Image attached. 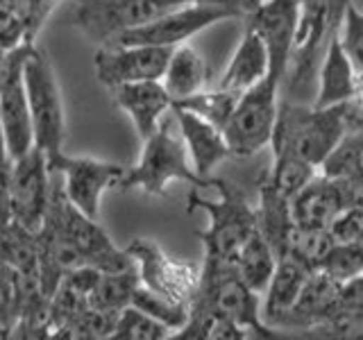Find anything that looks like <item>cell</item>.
<instances>
[{"instance_id": "cell-1", "label": "cell", "mask_w": 363, "mask_h": 340, "mask_svg": "<svg viewBox=\"0 0 363 340\" xmlns=\"http://www.w3.org/2000/svg\"><path fill=\"white\" fill-rule=\"evenodd\" d=\"M345 105L315 107L311 102L279 100L272 130V154H293L320 168L347 132Z\"/></svg>"}, {"instance_id": "cell-2", "label": "cell", "mask_w": 363, "mask_h": 340, "mask_svg": "<svg viewBox=\"0 0 363 340\" xmlns=\"http://www.w3.org/2000/svg\"><path fill=\"white\" fill-rule=\"evenodd\" d=\"M350 0H300V18L295 30L286 75L281 89L286 100L304 102L309 91H315V75L327 45L336 37L340 18Z\"/></svg>"}, {"instance_id": "cell-3", "label": "cell", "mask_w": 363, "mask_h": 340, "mask_svg": "<svg viewBox=\"0 0 363 340\" xmlns=\"http://www.w3.org/2000/svg\"><path fill=\"white\" fill-rule=\"evenodd\" d=\"M170 181H189L196 188L209 186V179L198 177L189 162L186 145L182 141L173 107L159 123V128L143 139L141 159L134 166L125 168V173L118 181L121 191L139 188L147 196H164Z\"/></svg>"}, {"instance_id": "cell-4", "label": "cell", "mask_w": 363, "mask_h": 340, "mask_svg": "<svg viewBox=\"0 0 363 340\" xmlns=\"http://www.w3.org/2000/svg\"><path fill=\"white\" fill-rule=\"evenodd\" d=\"M189 309L207 311L243 327L252 338H277L261 317V295L238 277L232 261L204 256L198 290Z\"/></svg>"}, {"instance_id": "cell-5", "label": "cell", "mask_w": 363, "mask_h": 340, "mask_svg": "<svg viewBox=\"0 0 363 340\" xmlns=\"http://www.w3.org/2000/svg\"><path fill=\"white\" fill-rule=\"evenodd\" d=\"M211 186L218 198L209 200L200 191H191L189 211H204L209 215V227L198 232L204 245V256L234 261L236 252L257 230V209L247 202L241 188L225 179L211 177Z\"/></svg>"}, {"instance_id": "cell-6", "label": "cell", "mask_w": 363, "mask_h": 340, "mask_svg": "<svg viewBox=\"0 0 363 340\" xmlns=\"http://www.w3.org/2000/svg\"><path fill=\"white\" fill-rule=\"evenodd\" d=\"M23 84H26L32 120V145L39 147L45 159L64 152L66 109L60 82H57L48 55L39 50L37 45L30 50L26 64H23Z\"/></svg>"}, {"instance_id": "cell-7", "label": "cell", "mask_w": 363, "mask_h": 340, "mask_svg": "<svg viewBox=\"0 0 363 340\" xmlns=\"http://www.w3.org/2000/svg\"><path fill=\"white\" fill-rule=\"evenodd\" d=\"M189 3L196 0H77L71 23L91 43L107 45L118 34Z\"/></svg>"}, {"instance_id": "cell-8", "label": "cell", "mask_w": 363, "mask_h": 340, "mask_svg": "<svg viewBox=\"0 0 363 340\" xmlns=\"http://www.w3.org/2000/svg\"><path fill=\"white\" fill-rule=\"evenodd\" d=\"M279 94L281 84L270 75L241 94L230 120L223 128L232 157L245 159L270 145L281 100Z\"/></svg>"}, {"instance_id": "cell-9", "label": "cell", "mask_w": 363, "mask_h": 340, "mask_svg": "<svg viewBox=\"0 0 363 340\" xmlns=\"http://www.w3.org/2000/svg\"><path fill=\"white\" fill-rule=\"evenodd\" d=\"M45 213L60 225V230L66 234L68 241L77 247L84 266L98 268L100 272H113L130 268L134 264L125 249L113 245V241L105 232V227L98 222V218H91V215L79 211L75 204H71V200L64 193L62 181L57 179H52L50 202Z\"/></svg>"}, {"instance_id": "cell-10", "label": "cell", "mask_w": 363, "mask_h": 340, "mask_svg": "<svg viewBox=\"0 0 363 340\" xmlns=\"http://www.w3.org/2000/svg\"><path fill=\"white\" fill-rule=\"evenodd\" d=\"M241 11L218 5H202L189 3L177 9H170L166 14L152 18L150 23H143L139 28H132L128 32L118 34L111 43L123 45H159V48H175V45L186 43L202 30L227 18H238Z\"/></svg>"}, {"instance_id": "cell-11", "label": "cell", "mask_w": 363, "mask_h": 340, "mask_svg": "<svg viewBox=\"0 0 363 340\" xmlns=\"http://www.w3.org/2000/svg\"><path fill=\"white\" fill-rule=\"evenodd\" d=\"M50 191L52 173L48 170L45 154L32 145L26 154L11 159L7 186L9 220L23 225L30 232H37L48 211Z\"/></svg>"}, {"instance_id": "cell-12", "label": "cell", "mask_w": 363, "mask_h": 340, "mask_svg": "<svg viewBox=\"0 0 363 340\" xmlns=\"http://www.w3.org/2000/svg\"><path fill=\"white\" fill-rule=\"evenodd\" d=\"M125 252L132 256L136 270H139L141 286L173 302L191 306L193 295L198 290L200 268L173 259L152 238H134L125 247Z\"/></svg>"}, {"instance_id": "cell-13", "label": "cell", "mask_w": 363, "mask_h": 340, "mask_svg": "<svg viewBox=\"0 0 363 340\" xmlns=\"http://www.w3.org/2000/svg\"><path fill=\"white\" fill-rule=\"evenodd\" d=\"M45 162L50 173L62 175V186L71 204L91 218H98L105 191L116 188L125 173V166L100 162L94 157H71L66 152L55 154Z\"/></svg>"}, {"instance_id": "cell-14", "label": "cell", "mask_w": 363, "mask_h": 340, "mask_svg": "<svg viewBox=\"0 0 363 340\" xmlns=\"http://www.w3.org/2000/svg\"><path fill=\"white\" fill-rule=\"evenodd\" d=\"M170 52L173 48H159V45H100L94 60L96 77L107 89L143 82V79H162Z\"/></svg>"}, {"instance_id": "cell-15", "label": "cell", "mask_w": 363, "mask_h": 340, "mask_svg": "<svg viewBox=\"0 0 363 340\" xmlns=\"http://www.w3.org/2000/svg\"><path fill=\"white\" fill-rule=\"evenodd\" d=\"M250 30H255L268 50V75L284 82L295 30L300 18V0H264L255 11L245 14Z\"/></svg>"}, {"instance_id": "cell-16", "label": "cell", "mask_w": 363, "mask_h": 340, "mask_svg": "<svg viewBox=\"0 0 363 340\" xmlns=\"http://www.w3.org/2000/svg\"><path fill=\"white\" fill-rule=\"evenodd\" d=\"M340 288L343 283L336 281L323 268L309 270L304 286L295 300L293 309L286 313L279 329L286 332H306L309 336L318 327L329 322L340 309Z\"/></svg>"}, {"instance_id": "cell-17", "label": "cell", "mask_w": 363, "mask_h": 340, "mask_svg": "<svg viewBox=\"0 0 363 340\" xmlns=\"http://www.w3.org/2000/svg\"><path fill=\"white\" fill-rule=\"evenodd\" d=\"M173 113H175L177 128L182 134V141L186 145L189 162L193 170L198 173V177L209 179L211 170L218 168L225 159L232 157L223 130L182 107H173Z\"/></svg>"}, {"instance_id": "cell-18", "label": "cell", "mask_w": 363, "mask_h": 340, "mask_svg": "<svg viewBox=\"0 0 363 340\" xmlns=\"http://www.w3.org/2000/svg\"><path fill=\"white\" fill-rule=\"evenodd\" d=\"M116 107L128 113L136 134L147 139L162 118L173 107V100L166 94L162 79H143V82H128L111 89Z\"/></svg>"}, {"instance_id": "cell-19", "label": "cell", "mask_w": 363, "mask_h": 340, "mask_svg": "<svg viewBox=\"0 0 363 340\" xmlns=\"http://www.w3.org/2000/svg\"><path fill=\"white\" fill-rule=\"evenodd\" d=\"M343 209H345V200H343L340 184L334 177L320 173V170H318L309 184H304L291 198L293 222L300 227L327 230Z\"/></svg>"}, {"instance_id": "cell-20", "label": "cell", "mask_w": 363, "mask_h": 340, "mask_svg": "<svg viewBox=\"0 0 363 340\" xmlns=\"http://www.w3.org/2000/svg\"><path fill=\"white\" fill-rule=\"evenodd\" d=\"M357 77H359V71L354 68V64H352L347 52L343 50L338 32H336V37L327 45V52L323 57L320 66H318L311 105L315 107L345 105V102H350L357 94Z\"/></svg>"}, {"instance_id": "cell-21", "label": "cell", "mask_w": 363, "mask_h": 340, "mask_svg": "<svg viewBox=\"0 0 363 340\" xmlns=\"http://www.w3.org/2000/svg\"><path fill=\"white\" fill-rule=\"evenodd\" d=\"M306 275H309V270L300 266L298 261H293L291 256L277 259L275 272H272L268 286L264 295H261V317H264V322L270 329L279 332L284 317H286L295 300H298Z\"/></svg>"}, {"instance_id": "cell-22", "label": "cell", "mask_w": 363, "mask_h": 340, "mask_svg": "<svg viewBox=\"0 0 363 340\" xmlns=\"http://www.w3.org/2000/svg\"><path fill=\"white\" fill-rule=\"evenodd\" d=\"M268 68H270V62H268L266 43L261 41V37L255 30L245 28L230 64H227L216 86L241 96L250 86H255L268 75Z\"/></svg>"}, {"instance_id": "cell-23", "label": "cell", "mask_w": 363, "mask_h": 340, "mask_svg": "<svg viewBox=\"0 0 363 340\" xmlns=\"http://www.w3.org/2000/svg\"><path fill=\"white\" fill-rule=\"evenodd\" d=\"M207 79H209V68L204 57L186 43L175 45L168 57L166 71L162 75V84L170 100L179 102L189 96H196L198 91L207 89Z\"/></svg>"}, {"instance_id": "cell-24", "label": "cell", "mask_w": 363, "mask_h": 340, "mask_svg": "<svg viewBox=\"0 0 363 340\" xmlns=\"http://www.w3.org/2000/svg\"><path fill=\"white\" fill-rule=\"evenodd\" d=\"M255 209H257V230L279 259L291 227L295 225L291 215V200L277 193L264 177L259 184V204Z\"/></svg>"}, {"instance_id": "cell-25", "label": "cell", "mask_w": 363, "mask_h": 340, "mask_svg": "<svg viewBox=\"0 0 363 340\" xmlns=\"http://www.w3.org/2000/svg\"><path fill=\"white\" fill-rule=\"evenodd\" d=\"M234 268L250 288L255 293L264 295L268 281L272 277L277 266V254L272 252V247L268 245V241L259 234V230H255L247 236V241L241 245V249L234 256Z\"/></svg>"}, {"instance_id": "cell-26", "label": "cell", "mask_w": 363, "mask_h": 340, "mask_svg": "<svg viewBox=\"0 0 363 340\" xmlns=\"http://www.w3.org/2000/svg\"><path fill=\"white\" fill-rule=\"evenodd\" d=\"M0 259L11 272H39L37 232L9 220L0 227Z\"/></svg>"}, {"instance_id": "cell-27", "label": "cell", "mask_w": 363, "mask_h": 340, "mask_svg": "<svg viewBox=\"0 0 363 340\" xmlns=\"http://www.w3.org/2000/svg\"><path fill=\"white\" fill-rule=\"evenodd\" d=\"M139 283H141L139 270H136L134 264L123 270L100 272V279L89 298V306L118 313L121 309L132 304V295L139 288Z\"/></svg>"}, {"instance_id": "cell-28", "label": "cell", "mask_w": 363, "mask_h": 340, "mask_svg": "<svg viewBox=\"0 0 363 340\" xmlns=\"http://www.w3.org/2000/svg\"><path fill=\"white\" fill-rule=\"evenodd\" d=\"M332 245H334V238L329 236L327 230L293 225L286 243H284L281 256H291L306 270H315L323 266V261L329 249H332Z\"/></svg>"}, {"instance_id": "cell-29", "label": "cell", "mask_w": 363, "mask_h": 340, "mask_svg": "<svg viewBox=\"0 0 363 340\" xmlns=\"http://www.w3.org/2000/svg\"><path fill=\"white\" fill-rule=\"evenodd\" d=\"M238 94H232V91H225V89H202L198 91L196 96H189L179 102H173V107H182L186 111H193L196 116L209 120L216 128H225V123L230 120L232 111L238 102Z\"/></svg>"}, {"instance_id": "cell-30", "label": "cell", "mask_w": 363, "mask_h": 340, "mask_svg": "<svg viewBox=\"0 0 363 340\" xmlns=\"http://www.w3.org/2000/svg\"><path fill=\"white\" fill-rule=\"evenodd\" d=\"M320 168L311 166L309 162H304L300 157L293 154H272V168L268 170V184L281 193L284 198H293L304 184L315 177V173Z\"/></svg>"}, {"instance_id": "cell-31", "label": "cell", "mask_w": 363, "mask_h": 340, "mask_svg": "<svg viewBox=\"0 0 363 340\" xmlns=\"http://www.w3.org/2000/svg\"><path fill=\"white\" fill-rule=\"evenodd\" d=\"M118 313L102 311L86 306L75 320H71L60 332H55L50 340H107L113 334Z\"/></svg>"}, {"instance_id": "cell-32", "label": "cell", "mask_w": 363, "mask_h": 340, "mask_svg": "<svg viewBox=\"0 0 363 340\" xmlns=\"http://www.w3.org/2000/svg\"><path fill=\"white\" fill-rule=\"evenodd\" d=\"M173 332L136 306H125L118 311L116 327H113L111 340H168Z\"/></svg>"}, {"instance_id": "cell-33", "label": "cell", "mask_w": 363, "mask_h": 340, "mask_svg": "<svg viewBox=\"0 0 363 340\" xmlns=\"http://www.w3.org/2000/svg\"><path fill=\"white\" fill-rule=\"evenodd\" d=\"M132 306H136L139 311H143L162 324H166L173 334L179 332V329L184 327V322L189 320V304H179V302L168 300L164 295L141 286V283L132 295Z\"/></svg>"}, {"instance_id": "cell-34", "label": "cell", "mask_w": 363, "mask_h": 340, "mask_svg": "<svg viewBox=\"0 0 363 340\" xmlns=\"http://www.w3.org/2000/svg\"><path fill=\"white\" fill-rule=\"evenodd\" d=\"M320 268L340 283L361 277L363 275V243L361 241L334 243Z\"/></svg>"}, {"instance_id": "cell-35", "label": "cell", "mask_w": 363, "mask_h": 340, "mask_svg": "<svg viewBox=\"0 0 363 340\" xmlns=\"http://www.w3.org/2000/svg\"><path fill=\"white\" fill-rule=\"evenodd\" d=\"M28 41L23 0H0V50H14Z\"/></svg>"}, {"instance_id": "cell-36", "label": "cell", "mask_w": 363, "mask_h": 340, "mask_svg": "<svg viewBox=\"0 0 363 340\" xmlns=\"http://www.w3.org/2000/svg\"><path fill=\"white\" fill-rule=\"evenodd\" d=\"M340 168H357L363 173V128H352L345 132L334 152L325 159L320 173L332 175Z\"/></svg>"}, {"instance_id": "cell-37", "label": "cell", "mask_w": 363, "mask_h": 340, "mask_svg": "<svg viewBox=\"0 0 363 340\" xmlns=\"http://www.w3.org/2000/svg\"><path fill=\"white\" fill-rule=\"evenodd\" d=\"M338 39L352 64L361 73L363 71V11L352 0L343 11V18H340Z\"/></svg>"}, {"instance_id": "cell-38", "label": "cell", "mask_w": 363, "mask_h": 340, "mask_svg": "<svg viewBox=\"0 0 363 340\" xmlns=\"http://www.w3.org/2000/svg\"><path fill=\"white\" fill-rule=\"evenodd\" d=\"M64 0H23V9H26V26H28V41L34 43L39 32L52 16V11L60 7Z\"/></svg>"}, {"instance_id": "cell-39", "label": "cell", "mask_w": 363, "mask_h": 340, "mask_svg": "<svg viewBox=\"0 0 363 340\" xmlns=\"http://www.w3.org/2000/svg\"><path fill=\"white\" fill-rule=\"evenodd\" d=\"M16 322V302H14V283L11 270L0 275V340L11 338V329Z\"/></svg>"}, {"instance_id": "cell-40", "label": "cell", "mask_w": 363, "mask_h": 340, "mask_svg": "<svg viewBox=\"0 0 363 340\" xmlns=\"http://www.w3.org/2000/svg\"><path fill=\"white\" fill-rule=\"evenodd\" d=\"M196 3H202V5H218V7H230V9L241 11V9H238V3H236V0H196ZM241 16H243V14H241Z\"/></svg>"}, {"instance_id": "cell-41", "label": "cell", "mask_w": 363, "mask_h": 340, "mask_svg": "<svg viewBox=\"0 0 363 340\" xmlns=\"http://www.w3.org/2000/svg\"><path fill=\"white\" fill-rule=\"evenodd\" d=\"M236 3H238V9H241V14L245 16L250 11H255L264 0H236Z\"/></svg>"}]
</instances>
